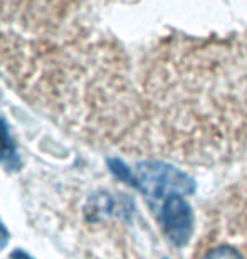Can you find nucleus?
Listing matches in <instances>:
<instances>
[{"mask_svg": "<svg viewBox=\"0 0 247 259\" xmlns=\"http://www.w3.org/2000/svg\"><path fill=\"white\" fill-rule=\"evenodd\" d=\"M145 93L141 106L158 150L183 162L247 155V30L163 49Z\"/></svg>", "mask_w": 247, "mask_h": 259, "instance_id": "1", "label": "nucleus"}, {"mask_svg": "<svg viewBox=\"0 0 247 259\" xmlns=\"http://www.w3.org/2000/svg\"><path fill=\"white\" fill-rule=\"evenodd\" d=\"M136 189L153 199H167L170 195H190L195 190L193 179L173 165L160 160H145L135 170Z\"/></svg>", "mask_w": 247, "mask_h": 259, "instance_id": "2", "label": "nucleus"}, {"mask_svg": "<svg viewBox=\"0 0 247 259\" xmlns=\"http://www.w3.org/2000/svg\"><path fill=\"white\" fill-rule=\"evenodd\" d=\"M160 219L163 232L172 244L182 247L190 241L193 232V214L183 195H170L163 200Z\"/></svg>", "mask_w": 247, "mask_h": 259, "instance_id": "3", "label": "nucleus"}, {"mask_svg": "<svg viewBox=\"0 0 247 259\" xmlns=\"http://www.w3.org/2000/svg\"><path fill=\"white\" fill-rule=\"evenodd\" d=\"M0 163L7 172H17L22 167L17 147L10 137L7 121L0 116Z\"/></svg>", "mask_w": 247, "mask_h": 259, "instance_id": "4", "label": "nucleus"}, {"mask_svg": "<svg viewBox=\"0 0 247 259\" xmlns=\"http://www.w3.org/2000/svg\"><path fill=\"white\" fill-rule=\"evenodd\" d=\"M108 165H110L111 174L123 180L125 184L131 185V187L136 189V177H135V170H131L128 165L120 158H110L108 160Z\"/></svg>", "mask_w": 247, "mask_h": 259, "instance_id": "5", "label": "nucleus"}, {"mask_svg": "<svg viewBox=\"0 0 247 259\" xmlns=\"http://www.w3.org/2000/svg\"><path fill=\"white\" fill-rule=\"evenodd\" d=\"M204 259H244V256L230 246H220V247H215L212 251H209L207 254L204 256Z\"/></svg>", "mask_w": 247, "mask_h": 259, "instance_id": "6", "label": "nucleus"}, {"mask_svg": "<svg viewBox=\"0 0 247 259\" xmlns=\"http://www.w3.org/2000/svg\"><path fill=\"white\" fill-rule=\"evenodd\" d=\"M34 0H0V9H19L20 12H24V7L27 9V17L32 15L30 12V4H32Z\"/></svg>", "mask_w": 247, "mask_h": 259, "instance_id": "7", "label": "nucleus"}, {"mask_svg": "<svg viewBox=\"0 0 247 259\" xmlns=\"http://www.w3.org/2000/svg\"><path fill=\"white\" fill-rule=\"evenodd\" d=\"M9 239H10V232L7 231V227H5L4 222L0 221V251L9 244Z\"/></svg>", "mask_w": 247, "mask_h": 259, "instance_id": "8", "label": "nucleus"}, {"mask_svg": "<svg viewBox=\"0 0 247 259\" xmlns=\"http://www.w3.org/2000/svg\"><path fill=\"white\" fill-rule=\"evenodd\" d=\"M10 259H34V257L30 254H27V252L22 251V249H15L12 252V256H10Z\"/></svg>", "mask_w": 247, "mask_h": 259, "instance_id": "9", "label": "nucleus"}]
</instances>
